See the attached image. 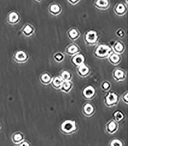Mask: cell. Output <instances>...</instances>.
Listing matches in <instances>:
<instances>
[{
    "label": "cell",
    "instance_id": "27",
    "mask_svg": "<svg viewBox=\"0 0 183 146\" xmlns=\"http://www.w3.org/2000/svg\"><path fill=\"white\" fill-rule=\"evenodd\" d=\"M82 0H67L69 3L73 6L77 5Z\"/></svg>",
    "mask_w": 183,
    "mask_h": 146
},
{
    "label": "cell",
    "instance_id": "33",
    "mask_svg": "<svg viewBox=\"0 0 183 146\" xmlns=\"http://www.w3.org/2000/svg\"><path fill=\"white\" fill-rule=\"evenodd\" d=\"M35 1L37 2H41L43 0H35Z\"/></svg>",
    "mask_w": 183,
    "mask_h": 146
},
{
    "label": "cell",
    "instance_id": "2",
    "mask_svg": "<svg viewBox=\"0 0 183 146\" xmlns=\"http://www.w3.org/2000/svg\"><path fill=\"white\" fill-rule=\"evenodd\" d=\"M48 11L51 15L53 16H57L62 13V7L59 3H52L49 5L48 7Z\"/></svg>",
    "mask_w": 183,
    "mask_h": 146
},
{
    "label": "cell",
    "instance_id": "5",
    "mask_svg": "<svg viewBox=\"0 0 183 146\" xmlns=\"http://www.w3.org/2000/svg\"><path fill=\"white\" fill-rule=\"evenodd\" d=\"M85 41L89 43H94L98 40L97 33L95 31L90 30L85 34Z\"/></svg>",
    "mask_w": 183,
    "mask_h": 146
},
{
    "label": "cell",
    "instance_id": "20",
    "mask_svg": "<svg viewBox=\"0 0 183 146\" xmlns=\"http://www.w3.org/2000/svg\"><path fill=\"white\" fill-rule=\"evenodd\" d=\"M50 76L47 74H43L41 77V80L44 83H48L49 82H50Z\"/></svg>",
    "mask_w": 183,
    "mask_h": 146
},
{
    "label": "cell",
    "instance_id": "11",
    "mask_svg": "<svg viewBox=\"0 0 183 146\" xmlns=\"http://www.w3.org/2000/svg\"><path fill=\"white\" fill-rule=\"evenodd\" d=\"M27 55L26 54L22 51H20L17 53L15 55V59L18 61H24L27 59Z\"/></svg>",
    "mask_w": 183,
    "mask_h": 146
},
{
    "label": "cell",
    "instance_id": "8",
    "mask_svg": "<svg viewBox=\"0 0 183 146\" xmlns=\"http://www.w3.org/2000/svg\"><path fill=\"white\" fill-rule=\"evenodd\" d=\"M34 31V29L33 28V26L29 24H26L22 29V32L27 36H29L31 35H32Z\"/></svg>",
    "mask_w": 183,
    "mask_h": 146
},
{
    "label": "cell",
    "instance_id": "1",
    "mask_svg": "<svg viewBox=\"0 0 183 146\" xmlns=\"http://www.w3.org/2000/svg\"><path fill=\"white\" fill-rule=\"evenodd\" d=\"M113 11L119 17L123 16L128 12L127 5L123 2L117 3L113 8Z\"/></svg>",
    "mask_w": 183,
    "mask_h": 146
},
{
    "label": "cell",
    "instance_id": "26",
    "mask_svg": "<svg viewBox=\"0 0 183 146\" xmlns=\"http://www.w3.org/2000/svg\"><path fill=\"white\" fill-rule=\"evenodd\" d=\"M115 118L117 119V120H120L122 119L123 118V114H122L120 112H117L115 114Z\"/></svg>",
    "mask_w": 183,
    "mask_h": 146
},
{
    "label": "cell",
    "instance_id": "7",
    "mask_svg": "<svg viewBox=\"0 0 183 146\" xmlns=\"http://www.w3.org/2000/svg\"><path fill=\"white\" fill-rule=\"evenodd\" d=\"M110 50V48L108 46L101 45L96 50V54L100 56H103L108 53Z\"/></svg>",
    "mask_w": 183,
    "mask_h": 146
},
{
    "label": "cell",
    "instance_id": "28",
    "mask_svg": "<svg viewBox=\"0 0 183 146\" xmlns=\"http://www.w3.org/2000/svg\"><path fill=\"white\" fill-rule=\"evenodd\" d=\"M117 34L118 36L120 37H123L124 36V32L123 30H122V29H119L117 32Z\"/></svg>",
    "mask_w": 183,
    "mask_h": 146
},
{
    "label": "cell",
    "instance_id": "6",
    "mask_svg": "<svg viewBox=\"0 0 183 146\" xmlns=\"http://www.w3.org/2000/svg\"><path fill=\"white\" fill-rule=\"evenodd\" d=\"M62 129L65 132H71L75 129V123L71 121H66L62 124Z\"/></svg>",
    "mask_w": 183,
    "mask_h": 146
},
{
    "label": "cell",
    "instance_id": "30",
    "mask_svg": "<svg viewBox=\"0 0 183 146\" xmlns=\"http://www.w3.org/2000/svg\"><path fill=\"white\" fill-rule=\"evenodd\" d=\"M114 141L115 142H115H113V143H112V145H122V144L120 143V142L118 141V140H114Z\"/></svg>",
    "mask_w": 183,
    "mask_h": 146
},
{
    "label": "cell",
    "instance_id": "24",
    "mask_svg": "<svg viewBox=\"0 0 183 146\" xmlns=\"http://www.w3.org/2000/svg\"><path fill=\"white\" fill-rule=\"evenodd\" d=\"M13 138L14 141L17 142L20 141L23 139V136L21 134L17 133L14 136Z\"/></svg>",
    "mask_w": 183,
    "mask_h": 146
},
{
    "label": "cell",
    "instance_id": "34",
    "mask_svg": "<svg viewBox=\"0 0 183 146\" xmlns=\"http://www.w3.org/2000/svg\"><path fill=\"white\" fill-rule=\"evenodd\" d=\"M125 1H126V5H128V0H125Z\"/></svg>",
    "mask_w": 183,
    "mask_h": 146
},
{
    "label": "cell",
    "instance_id": "16",
    "mask_svg": "<svg viewBox=\"0 0 183 146\" xmlns=\"http://www.w3.org/2000/svg\"><path fill=\"white\" fill-rule=\"evenodd\" d=\"M62 89L64 90V91H67L70 89V88H71V84L70 83L68 82V81H65V82L62 83Z\"/></svg>",
    "mask_w": 183,
    "mask_h": 146
},
{
    "label": "cell",
    "instance_id": "14",
    "mask_svg": "<svg viewBox=\"0 0 183 146\" xmlns=\"http://www.w3.org/2000/svg\"><path fill=\"white\" fill-rule=\"evenodd\" d=\"M79 71L80 72V74L82 75V76H84L85 74H87L88 72H89V69L87 68V67L84 65H82V66H81L80 67V68L79 69Z\"/></svg>",
    "mask_w": 183,
    "mask_h": 146
},
{
    "label": "cell",
    "instance_id": "31",
    "mask_svg": "<svg viewBox=\"0 0 183 146\" xmlns=\"http://www.w3.org/2000/svg\"><path fill=\"white\" fill-rule=\"evenodd\" d=\"M110 87V84L106 82L103 84V88H104V89H108V88Z\"/></svg>",
    "mask_w": 183,
    "mask_h": 146
},
{
    "label": "cell",
    "instance_id": "18",
    "mask_svg": "<svg viewBox=\"0 0 183 146\" xmlns=\"http://www.w3.org/2000/svg\"><path fill=\"white\" fill-rule=\"evenodd\" d=\"M115 48L116 51H118V52H120V51H122L123 50V46L122 44L121 43L118 42L115 44Z\"/></svg>",
    "mask_w": 183,
    "mask_h": 146
},
{
    "label": "cell",
    "instance_id": "3",
    "mask_svg": "<svg viewBox=\"0 0 183 146\" xmlns=\"http://www.w3.org/2000/svg\"><path fill=\"white\" fill-rule=\"evenodd\" d=\"M94 6L97 9L105 10L110 8L111 2L110 0H95Z\"/></svg>",
    "mask_w": 183,
    "mask_h": 146
},
{
    "label": "cell",
    "instance_id": "19",
    "mask_svg": "<svg viewBox=\"0 0 183 146\" xmlns=\"http://www.w3.org/2000/svg\"><path fill=\"white\" fill-rule=\"evenodd\" d=\"M77 51H78V48L77 46H75V45L70 46L69 47L68 49V51L69 53H72V54L76 53Z\"/></svg>",
    "mask_w": 183,
    "mask_h": 146
},
{
    "label": "cell",
    "instance_id": "15",
    "mask_svg": "<svg viewBox=\"0 0 183 146\" xmlns=\"http://www.w3.org/2000/svg\"><path fill=\"white\" fill-rule=\"evenodd\" d=\"M53 83L55 87H60L62 86V84L63 83V81L60 78H55V79L53 81Z\"/></svg>",
    "mask_w": 183,
    "mask_h": 146
},
{
    "label": "cell",
    "instance_id": "32",
    "mask_svg": "<svg viewBox=\"0 0 183 146\" xmlns=\"http://www.w3.org/2000/svg\"><path fill=\"white\" fill-rule=\"evenodd\" d=\"M21 145H22V146H24V145H29L27 144V143H22Z\"/></svg>",
    "mask_w": 183,
    "mask_h": 146
},
{
    "label": "cell",
    "instance_id": "13",
    "mask_svg": "<svg viewBox=\"0 0 183 146\" xmlns=\"http://www.w3.org/2000/svg\"><path fill=\"white\" fill-rule=\"evenodd\" d=\"M73 61L77 65H81L84 61V58L82 55H77L74 58Z\"/></svg>",
    "mask_w": 183,
    "mask_h": 146
},
{
    "label": "cell",
    "instance_id": "22",
    "mask_svg": "<svg viewBox=\"0 0 183 146\" xmlns=\"http://www.w3.org/2000/svg\"><path fill=\"white\" fill-rule=\"evenodd\" d=\"M62 77L63 80L65 81H68L70 77V74L67 71H64L62 73Z\"/></svg>",
    "mask_w": 183,
    "mask_h": 146
},
{
    "label": "cell",
    "instance_id": "17",
    "mask_svg": "<svg viewBox=\"0 0 183 146\" xmlns=\"http://www.w3.org/2000/svg\"><path fill=\"white\" fill-rule=\"evenodd\" d=\"M93 107L92 105L90 104H87L84 107L85 112L87 114H90L93 112Z\"/></svg>",
    "mask_w": 183,
    "mask_h": 146
},
{
    "label": "cell",
    "instance_id": "25",
    "mask_svg": "<svg viewBox=\"0 0 183 146\" xmlns=\"http://www.w3.org/2000/svg\"><path fill=\"white\" fill-rule=\"evenodd\" d=\"M110 59H111V60L112 62H113L114 63H116L119 60V56L116 55V54H114L110 58Z\"/></svg>",
    "mask_w": 183,
    "mask_h": 146
},
{
    "label": "cell",
    "instance_id": "4",
    "mask_svg": "<svg viewBox=\"0 0 183 146\" xmlns=\"http://www.w3.org/2000/svg\"><path fill=\"white\" fill-rule=\"evenodd\" d=\"M7 22L11 25H15L19 23L20 20V16L16 11L10 12L7 15Z\"/></svg>",
    "mask_w": 183,
    "mask_h": 146
},
{
    "label": "cell",
    "instance_id": "23",
    "mask_svg": "<svg viewBox=\"0 0 183 146\" xmlns=\"http://www.w3.org/2000/svg\"><path fill=\"white\" fill-rule=\"evenodd\" d=\"M115 128H116V125H115V123L113 122H111L110 124L108 125V130L110 131V132L113 131L115 129Z\"/></svg>",
    "mask_w": 183,
    "mask_h": 146
},
{
    "label": "cell",
    "instance_id": "12",
    "mask_svg": "<svg viewBox=\"0 0 183 146\" xmlns=\"http://www.w3.org/2000/svg\"><path fill=\"white\" fill-rule=\"evenodd\" d=\"M94 89L92 87H89L85 89L84 91V94L87 97H90L94 95Z\"/></svg>",
    "mask_w": 183,
    "mask_h": 146
},
{
    "label": "cell",
    "instance_id": "29",
    "mask_svg": "<svg viewBox=\"0 0 183 146\" xmlns=\"http://www.w3.org/2000/svg\"><path fill=\"white\" fill-rule=\"evenodd\" d=\"M63 55H61V54H57V55L55 56V59L57 61L62 60L63 59Z\"/></svg>",
    "mask_w": 183,
    "mask_h": 146
},
{
    "label": "cell",
    "instance_id": "21",
    "mask_svg": "<svg viewBox=\"0 0 183 146\" xmlns=\"http://www.w3.org/2000/svg\"><path fill=\"white\" fill-rule=\"evenodd\" d=\"M115 77L117 78L118 79H120V78L123 77L124 73L123 72V71L119 70L115 71Z\"/></svg>",
    "mask_w": 183,
    "mask_h": 146
},
{
    "label": "cell",
    "instance_id": "10",
    "mask_svg": "<svg viewBox=\"0 0 183 146\" xmlns=\"http://www.w3.org/2000/svg\"><path fill=\"white\" fill-rule=\"evenodd\" d=\"M68 36L73 40L77 39L79 36V32L75 28L71 29L68 31Z\"/></svg>",
    "mask_w": 183,
    "mask_h": 146
},
{
    "label": "cell",
    "instance_id": "9",
    "mask_svg": "<svg viewBox=\"0 0 183 146\" xmlns=\"http://www.w3.org/2000/svg\"><path fill=\"white\" fill-rule=\"evenodd\" d=\"M117 100V96L114 93H110L107 97L106 101L108 105H112L116 102Z\"/></svg>",
    "mask_w": 183,
    "mask_h": 146
}]
</instances>
